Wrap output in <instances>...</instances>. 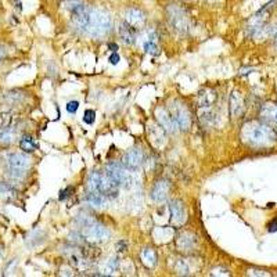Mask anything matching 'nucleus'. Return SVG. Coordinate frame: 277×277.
Listing matches in <instances>:
<instances>
[{
	"mask_svg": "<svg viewBox=\"0 0 277 277\" xmlns=\"http://www.w3.org/2000/svg\"><path fill=\"white\" fill-rule=\"evenodd\" d=\"M72 191H74V187H72V186H68L67 188H64V190H63V191L60 193V201L67 200V198H68V197L71 195L70 193H72Z\"/></svg>",
	"mask_w": 277,
	"mask_h": 277,
	"instance_id": "c756f323",
	"label": "nucleus"
},
{
	"mask_svg": "<svg viewBox=\"0 0 277 277\" xmlns=\"http://www.w3.org/2000/svg\"><path fill=\"white\" fill-rule=\"evenodd\" d=\"M126 247H128V243L126 241H119V243H116V250L119 252H123L126 251Z\"/></svg>",
	"mask_w": 277,
	"mask_h": 277,
	"instance_id": "473e14b6",
	"label": "nucleus"
},
{
	"mask_svg": "<svg viewBox=\"0 0 277 277\" xmlns=\"http://www.w3.org/2000/svg\"><path fill=\"white\" fill-rule=\"evenodd\" d=\"M119 36L122 39L123 43L126 45H133L136 39V29L132 28L130 25H128L126 22H122L119 25Z\"/></svg>",
	"mask_w": 277,
	"mask_h": 277,
	"instance_id": "a211bd4d",
	"label": "nucleus"
},
{
	"mask_svg": "<svg viewBox=\"0 0 277 277\" xmlns=\"http://www.w3.org/2000/svg\"><path fill=\"white\" fill-rule=\"evenodd\" d=\"M157 39H158V35L155 32L154 29L153 31H148L147 36H146V40H144V50L147 53H150L151 56H157L160 50H158V46H157Z\"/></svg>",
	"mask_w": 277,
	"mask_h": 277,
	"instance_id": "6ab92c4d",
	"label": "nucleus"
},
{
	"mask_svg": "<svg viewBox=\"0 0 277 277\" xmlns=\"http://www.w3.org/2000/svg\"><path fill=\"white\" fill-rule=\"evenodd\" d=\"M15 140V132L11 128H0V143L3 144H11Z\"/></svg>",
	"mask_w": 277,
	"mask_h": 277,
	"instance_id": "4be33fe9",
	"label": "nucleus"
},
{
	"mask_svg": "<svg viewBox=\"0 0 277 277\" xmlns=\"http://www.w3.org/2000/svg\"><path fill=\"white\" fill-rule=\"evenodd\" d=\"M14 195H15V191H14L13 187L10 186V185H7V183H1L0 182V197L10 200V198H13Z\"/></svg>",
	"mask_w": 277,
	"mask_h": 277,
	"instance_id": "a878e982",
	"label": "nucleus"
},
{
	"mask_svg": "<svg viewBox=\"0 0 277 277\" xmlns=\"http://www.w3.org/2000/svg\"><path fill=\"white\" fill-rule=\"evenodd\" d=\"M140 259H142V264L148 268V269H153L155 268V265L158 262V257H157V252L153 248H144L140 252Z\"/></svg>",
	"mask_w": 277,
	"mask_h": 277,
	"instance_id": "aec40b11",
	"label": "nucleus"
},
{
	"mask_svg": "<svg viewBox=\"0 0 277 277\" xmlns=\"http://www.w3.org/2000/svg\"><path fill=\"white\" fill-rule=\"evenodd\" d=\"M169 114L172 115L174 121L181 130H188L191 126V114L185 103L181 100H172L169 103Z\"/></svg>",
	"mask_w": 277,
	"mask_h": 277,
	"instance_id": "0eeeda50",
	"label": "nucleus"
},
{
	"mask_svg": "<svg viewBox=\"0 0 277 277\" xmlns=\"http://www.w3.org/2000/svg\"><path fill=\"white\" fill-rule=\"evenodd\" d=\"M119 60H121V58H119V56H118V54H116L115 52L112 53V54H111V56H110V58H108V61H110V63L112 65L118 64V63H119Z\"/></svg>",
	"mask_w": 277,
	"mask_h": 277,
	"instance_id": "2f4dec72",
	"label": "nucleus"
},
{
	"mask_svg": "<svg viewBox=\"0 0 277 277\" xmlns=\"http://www.w3.org/2000/svg\"><path fill=\"white\" fill-rule=\"evenodd\" d=\"M250 275H255V276H268V273H265V272H261V271H250Z\"/></svg>",
	"mask_w": 277,
	"mask_h": 277,
	"instance_id": "f704fd0d",
	"label": "nucleus"
},
{
	"mask_svg": "<svg viewBox=\"0 0 277 277\" xmlns=\"http://www.w3.org/2000/svg\"><path fill=\"white\" fill-rule=\"evenodd\" d=\"M104 200H105V197H103L101 194L97 193V191H89L88 195H86V201L93 206H103Z\"/></svg>",
	"mask_w": 277,
	"mask_h": 277,
	"instance_id": "5701e85b",
	"label": "nucleus"
},
{
	"mask_svg": "<svg viewBox=\"0 0 277 277\" xmlns=\"http://www.w3.org/2000/svg\"><path fill=\"white\" fill-rule=\"evenodd\" d=\"M169 211H171V222L175 226H182L186 222V209L185 205L182 204V201L174 200L169 205Z\"/></svg>",
	"mask_w": 277,
	"mask_h": 277,
	"instance_id": "f8f14e48",
	"label": "nucleus"
},
{
	"mask_svg": "<svg viewBox=\"0 0 277 277\" xmlns=\"http://www.w3.org/2000/svg\"><path fill=\"white\" fill-rule=\"evenodd\" d=\"M6 167L8 176L14 181H21L25 176L26 171L31 167L29 157L21 153H11L7 155Z\"/></svg>",
	"mask_w": 277,
	"mask_h": 277,
	"instance_id": "39448f33",
	"label": "nucleus"
},
{
	"mask_svg": "<svg viewBox=\"0 0 277 277\" xmlns=\"http://www.w3.org/2000/svg\"><path fill=\"white\" fill-rule=\"evenodd\" d=\"M96 121V111L93 110H86L84 114V122L88 123V125H92V123Z\"/></svg>",
	"mask_w": 277,
	"mask_h": 277,
	"instance_id": "cd10ccee",
	"label": "nucleus"
},
{
	"mask_svg": "<svg viewBox=\"0 0 277 277\" xmlns=\"http://www.w3.org/2000/svg\"><path fill=\"white\" fill-rule=\"evenodd\" d=\"M269 232H277V219L272 220L269 223Z\"/></svg>",
	"mask_w": 277,
	"mask_h": 277,
	"instance_id": "72a5a7b5",
	"label": "nucleus"
},
{
	"mask_svg": "<svg viewBox=\"0 0 277 277\" xmlns=\"http://www.w3.org/2000/svg\"><path fill=\"white\" fill-rule=\"evenodd\" d=\"M272 35H273V38H275V42H276V45H277V26H276V28H273V29H272Z\"/></svg>",
	"mask_w": 277,
	"mask_h": 277,
	"instance_id": "c9c22d12",
	"label": "nucleus"
},
{
	"mask_svg": "<svg viewBox=\"0 0 277 277\" xmlns=\"http://www.w3.org/2000/svg\"><path fill=\"white\" fill-rule=\"evenodd\" d=\"M3 54H4V52H3V50H1V49H0V60H1V58H3Z\"/></svg>",
	"mask_w": 277,
	"mask_h": 277,
	"instance_id": "4c0bfd02",
	"label": "nucleus"
},
{
	"mask_svg": "<svg viewBox=\"0 0 277 277\" xmlns=\"http://www.w3.org/2000/svg\"><path fill=\"white\" fill-rule=\"evenodd\" d=\"M14 125V115L11 112L0 114V128H11Z\"/></svg>",
	"mask_w": 277,
	"mask_h": 277,
	"instance_id": "393cba45",
	"label": "nucleus"
},
{
	"mask_svg": "<svg viewBox=\"0 0 277 277\" xmlns=\"http://www.w3.org/2000/svg\"><path fill=\"white\" fill-rule=\"evenodd\" d=\"M261 119L262 122L269 125L271 128H277V104L268 103L261 108Z\"/></svg>",
	"mask_w": 277,
	"mask_h": 277,
	"instance_id": "4468645a",
	"label": "nucleus"
},
{
	"mask_svg": "<svg viewBox=\"0 0 277 277\" xmlns=\"http://www.w3.org/2000/svg\"><path fill=\"white\" fill-rule=\"evenodd\" d=\"M168 19L176 32L186 33L188 31V19L186 13L178 4H171L168 7Z\"/></svg>",
	"mask_w": 277,
	"mask_h": 277,
	"instance_id": "6e6552de",
	"label": "nucleus"
},
{
	"mask_svg": "<svg viewBox=\"0 0 277 277\" xmlns=\"http://www.w3.org/2000/svg\"><path fill=\"white\" fill-rule=\"evenodd\" d=\"M79 223L82 226V236L85 239H88L92 243H100L110 239V232L107 230V227L101 223H98L97 220L92 219L88 215L79 218Z\"/></svg>",
	"mask_w": 277,
	"mask_h": 277,
	"instance_id": "20e7f679",
	"label": "nucleus"
},
{
	"mask_svg": "<svg viewBox=\"0 0 277 277\" xmlns=\"http://www.w3.org/2000/svg\"><path fill=\"white\" fill-rule=\"evenodd\" d=\"M143 161H144V155H143L142 150H139V148H133V150L128 151L122 158L123 165L132 171H137L142 167Z\"/></svg>",
	"mask_w": 277,
	"mask_h": 277,
	"instance_id": "9b49d317",
	"label": "nucleus"
},
{
	"mask_svg": "<svg viewBox=\"0 0 277 277\" xmlns=\"http://www.w3.org/2000/svg\"><path fill=\"white\" fill-rule=\"evenodd\" d=\"M79 108V103L78 101H70V103L67 104V111L70 112V114H75Z\"/></svg>",
	"mask_w": 277,
	"mask_h": 277,
	"instance_id": "7c9ffc66",
	"label": "nucleus"
},
{
	"mask_svg": "<svg viewBox=\"0 0 277 277\" xmlns=\"http://www.w3.org/2000/svg\"><path fill=\"white\" fill-rule=\"evenodd\" d=\"M133 172L135 171L126 168L123 164H116V162L110 164L107 167V174L112 178V181L115 182L119 187H126V188H130L136 185Z\"/></svg>",
	"mask_w": 277,
	"mask_h": 277,
	"instance_id": "423d86ee",
	"label": "nucleus"
},
{
	"mask_svg": "<svg viewBox=\"0 0 277 277\" xmlns=\"http://www.w3.org/2000/svg\"><path fill=\"white\" fill-rule=\"evenodd\" d=\"M176 272H178L179 275H188V273H190L185 261H179V262H178V265H176Z\"/></svg>",
	"mask_w": 277,
	"mask_h": 277,
	"instance_id": "c85d7f7f",
	"label": "nucleus"
},
{
	"mask_svg": "<svg viewBox=\"0 0 277 277\" xmlns=\"http://www.w3.org/2000/svg\"><path fill=\"white\" fill-rule=\"evenodd\" d=\"M100 255V250L97 248L94 244H85L82 248V257L88 261H94L96 258H98Z\"/></svg>",
	"mask_w": 277,
	"mask_h": 277,
	"instance_id": "412c9836",
	"label": "nucleus"
},
{
	"mask_svg": "<svg viewBox=\"0 0 277 277\" xmlns=\"http://www.w3.org/2000/svg\"><path fill=\"white\" fill-rule=\"evenodd\" d=\"M19 147H21V150H24L25 153H31V151H33L36 148V144H35L31 136L25 135L22 136L21 140H19Z\"/></svg>",
	"mask_w": 277,
	"mask_h": 277,
	"instance_id": "b1692460",
	"label": "nucleus"
},
{
	"mask_svg": "<svg viewBox=\"0 0 277 277\" xmlns=\"http://www.w3.org/2000/svg\"><path fill=\"white\" fill-rule=\"evenodd\" d=\"M111 28H112V19L110 14L101 8H96V10L92 8L85 32L92 38H103L110 32Z\"/></svg>",
	"mask_w": 277,
	"mask_h": 277,
	"instance_id": "f03ea898",
	"label": "nucleus"
},
{
	"mask_svg": "<svg viewBox=\"0 0 277 277\" xmlns=\"http://www.w3.org/2000/svg\"><path fill=\"white\" fill-rule=\"evenodd\" d=\"M118 185L110 175L93 172L89 178V191H97L105 198H114L118 195Z\"/></svg>",
	"mask_w": 277,
	"mask_h": 277,
	"instance_id": "7ed1b4c3",
	"label": "nucleus"
},
{
	"mask_svg": "<svg viewBox=\"0 0 277 277\" xmlns=\"http://www.w3.org/2000/svg\"><path fill=\"white\" fill-rule=\"evenodd\" d=\"M108 46H110V49H111V50H112V52H115V50H118V46L114 45V43H110V45H108Z\"/></svg>",
	"mask_w": 277,
	"mask_h": 277,
	"instance_id": "e433bc0d",
	"label": "nucleus"
},
{
	"mask_svg": "<svg viewBox=\"0 0 277 277\" xmlns=\"http://www.w3.org/2000/svg\"><path fill=\"white\" fill-rule=\"evenodd\" d=\"M197 243V237L194 236L193 233L185 232L182 233L181 236L176 240V245L181 251H191Z\"/></svg>",
	"mask_w": 277,
	"mask_h": 277,
	"instance_id": "dca6fc26",
	"label": "nucleus"
},
{
	"mask_svg": "<svg viewBox=\"0 0 277 277\" xmlns=\"http://www.w3.org/2000/svg\"><path fill=\"white\" fill-rule=\"evenodd\" d=\"M241 137L245 143L255 147H268L277 142L276 132L264 122L245 123L241 130Z\"/></svg>",
	"mask_w": 277,
	"mask_h": 277,
	"instance_id": "f257e3e1",
	"label": "nucleus"
},
{
	"mask_svg": "<svg viewBox=\"0 0 277 277\" xmlns=\"http://www.w3.org/2000/svg\"><path fill=\"white\" fill-rule=\"evenodd\" d=\"M230 115L233 118H237V116L243 112V108H244V100H243V96H241V93H239L237 91H234L230 94Z\"/></svg>",
	"mask_w": 277,
	"mask_h": 277,
	"instance_id": "f3484780",
	"label": "nucleus"
},
{
	"mask_svg": "<svg viewBox=\"0 0 277 277\" xmlns=\"http://www.w3.org/2000/svg\"><path fill=\"white\" fill-rule=\"evenodd\" d=\"M216 93L211 89H204L198 93L197 104L200 108H212V105L216 103Z\"/></svg>",
	"mask_w": 277,
	"mask_h": 277,
	"instance_id": "2eb2a0df",
	"label": "nucleus"
},
{
	"mask_svg": "<svg viewBox=\"0 0 277 277\" xmlns=\"http://www.w3.org/2000/svg\"><path fill=\"white\" fill-rule=\"evenodd\" d=\"M155 116H157V121L160 123L162 129L165 130L167 133H176L178 132V125L174 121L172 115L169 114V111L167 108H162V107H158L157 111H155Z\"/></svg>",
	"mask_w": 277,
	"mask_h": 277,
	"instance_id": "1a4fd4ad",
	"label": "nucleus"
},
{
	"mask_svg": "<svg viewBox=\"0 0 277 277\" xmlns=\"http://www.w3.org/2000/svg\"><path fill=\"white\" fill-rule=\"evenodd\" d=\"M169 190H171V185L167 181H158L155 183L151 191H150V197L155 201V202H164L169 195Z\"/></svg>",
	"mask_w": 277,
	"mask_h": 277,
	"instance_id": "ddd939ff",
	"label": "nucleus"
},
{
	"mask_svg": "<svg viewBox=\"0 0 277 277\" xmlns=\"http://www.w3.org/2000/svg\"><path fill=\"white\" fill-rule=\"evenodd\" d=\"M6 101H8V103H11V104H17V103H19L22 98H24V96L22 94H15V93H13V92H10V93H6Z\"/></svg>",
	"mask_w": 277,
	"mask_h": 277,
	"instance_id": "bb28decb",
	"label": "nucleus"
},
{
	"mask_svg": "<svg viewBox=\"0 0 277 277\" xmlns=\"http://www.w3.org/2000/svg\"><path fill=\"white\" fill-rule=\"evenodd\" d=\"M146 19H147V17H146L144 11L137 8V7H130L125 11V22L132 28H135V29L143 28L146 24Z\"/></svg>",
	"mask_w": 277,
	"mask_h": 277,
	"instance_id": "9d476101",
	"label": "nucleus"
}]
</instances>
